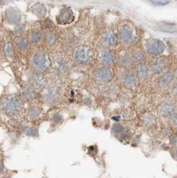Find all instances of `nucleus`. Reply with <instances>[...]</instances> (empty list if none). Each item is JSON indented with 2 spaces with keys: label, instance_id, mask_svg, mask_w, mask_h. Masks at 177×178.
Instances as JSON below:
<instances>
[{
  "label": "nucleus",
  "instance_id": "1",
  "mask_svg": "<svg viewBox=\"0 0 177 178\" xmlns=\"http://www.w3.org/2000/svg\"><path fill=\"white\" fill-rule=\"evenodd\" d=\"M1 107L3 112L8 116H14L21 110V102L16 96L9 95L1 102Z\"/></svg>",
  "mask_w": 177,
  "mask_h": 178
},
{
  "label": "nucleus",
  "instance_id": "2",
  "mask_svg": "<svg viewBox=\"0 0 177 178\" xmlns=\"http://www.w3.org/2000/svg\"><path fill=\"white\" fill-rule=\"evenodd\" d=\"M33 66L39 72H45L49 66V61L45 53L37 52L33 56Z\"/></svg>",
  "mask_w": 177,
  "mask_h": 178
},
{
  "label": "nucleus",
  "instance_id": "3",
  "mask_svg": "<svg viewBox=\"0 0 177 178\" xmlns=\"http://www.w3.org/2000/svg\"><path fill=\"white\" fill-rule=\"evenodd\" d=\"M91 49L85 45L78 47L75 50L73 57L75 61L79 64H87L91 60Z\"/></svg>",
  "mask_w": 177,
  "mask_h": 178
},
{
  "label": "nucleus",
  "instance_id": "4",
  "mask_svg": "<svg viewBox=\"0 0 177 178\" xmlns=\"http://www.w3.org/2000/svg\"><path fill=\"white\" fill-rule=\"evenodd\" d=\"M42 97L47 103H55L60 97V90L57 87H47L42 92Z\"/></svg>",
  "mask_w": 177,
  "mask_h": 178
},
{
  "label": "nucleus",
  "instance_id": "5",
  "mask_svg": "<svg viewBox=\"0 0 177 178\" xmlns=\"http://www.w3.org/2000/svg\"><path fill=\"white\" fill-rule=\"evenodd\" d=\"M165 49V45L163 41L157 39H153L147 43V50L151 55H160Z\"/></svg>",
  "mask_w": 177,
  "mask_h": 178
},
{
  "label": "nucleus",
  "instance_id": "6",
  "mask_svg": "<svg viewBox=\"0 0 177 178\" xmlns=\"http://www.w3.org/2000/svg\"><path fill=\"white\" fill-rule=\"evenodd\" d=\"M119 37L123 43L130 44L135 41L136 37L131 29L128 26H123L119 30Z\"/></svg>",
  "mask_w": 177,
  "mask_h": 178
},
{
  "label": "nucleus",
  "instance_id": "7",
  "mask_svg": "<svg viewBox=\"0 0 177 178\" xmlns=\"http://www.w3.org/2000/svg\"><path fill=\"white\" fill-rule=\"evenodd\" d=\"M94 78L99 82L105 83L111 80L113 77L112 71L106 68L97 69L94 72Z\"/></svg>",
  "mask_w": 177,
  "mask_h": 178
},
{
  "label": "nucleus",
  "instance_id": "8",
  "mask_svg": "<svg viewBox=\"0 0 177 178\" xmlns=\"http://www.w3.org/2000/svg\"><path fill=\"white\" fill-rule=\"evenodd\" d=\"M74 16L72 10L69 7H64L61 10L59 14H58L57 21L60 24H67L72 22Z\"/></svg>",
  "mask_w": 177,
  "mask_h": 178
},
{
  "label": "nucleus",
  "instance_id": "9",
  "mask_svg": "<svg viewBox=\"0 0 177 178\" xmlns=\"http://www.w3.org/2000/svg\"><path fill=\"white\" fill-rule=\"evenodd\" d=\"M5 18L10 24H16L20 22L22 14L18 9L16 7H9L5 12Z\"/></svg>",
  "mask_w": 177,
  "mask_h": 178
},
{
  "label": "nucleus",
  "instance_id": "10",
  "mask_svg": "<svg viewBox=\"0 0 177 178\" xmlns=\"http://www.w3.org/2000/svg\"><path fill=\"white\" fill-rule=\"evenodd\" d=\"M150 66L152 71L155 74H161L165 70L167 66L166 62L163 59L157 58L154 59L151 62Z\"/></svg>",
  "mask_w": 177,
  "mask_h": 178
},
{
  "label": "nucleus",
  "instance_id": "11",
  "mask_svg": "<svg viewBox=\"0 0 177 178\" xmlns=\"http://www.w3.org/2000/svg\"><path fill=\"white\" fill-rule=\"evenodd\" d=\"M136 74L132 71H126L121 75V81L126 86H132L136 83Z\"/></svg>",
  "mask_w": 177,
  "mask_h": 178
},
{
  "label": "nucleus",
  "instance_id": "12",
  "mask_svg": "<svg viewBox=\"0 0 177 178\" xmlns=\"http://www.w3.org/2000/svg\"><path fill=\"white\" fill-rule=\"evenodd\" d=\"M174 106L170 102H165L160 108V114L164 118H169L174 114Z\"/></svg>",
  "mask_w": 177,
  "mask_h": 178
},
{
  "label": "nucleus",
  "instance_id": "13",
  "mask_svg": "<svg viewBox=\"0 0 177 178\" xmlns=\"http://www.w3.org/2000/svg\"><path fill=\"white\" fill-rule=\"evenodd\" d=\"M31 12L39 18H43L46 15V8L43 4L37 3L31 7Z\"/></svg>",
  "mask_w": 177,
  "mask_h": 178
},
{
  "label": "nucleus",
  "instance_id": "14",
  "mask_svg": "<svg viewBox=\"0 0 177 178\" xmlns=\"http://www.w3.org/2000/svg\"><path fill=\"white\" fill-rule=\"evenodd\" d=\"M103 40L105 43L108 45H115L117 43V39L115 33L111 31H105L103 35Z\"/></svg>",
  "mask_w": 177,
  "mask_h": 178
},
{
  "label": "nucleus",
  "instance_id": "15",
  "mask_svg": "<svg viewBox=\"0 0 177 178\" xmlns=\"http://www.w3.org/2000/svg\"><path fill=\"white\" fill-rule=\"evenodd\" d=\"M101 62L105 65H111L114 62V56L112 52L108 49L103 50L101 56Z\"/></svg>",
  "mask_w": 177,
  "mask_h": 178
},
{
  "label": "nucleus",
  "instance_id": "16",
  "mask_svg": "<svg viewBox=\"0 0 177 178\" xmlns=\"http://www.w3.org/2000/svg\"><path fill=\"white\" fill-rule=\"evenodd\" d=\"M173 74L172 73H167V74L163 75L161 76V78L159 79V85L161 87H165L168 85V84L172 81L173 78Z\"/></svg>",
  "mask_w": 177,
  "mask_h": 178
},
{
  "label": "nucleus",
  "instance_id": "17",
  "mask_svg": "<svg viewBox=\"0 0 177 178\" xmlns=\"http://www.w3.org/2000/svg\"><path fill=\"white\" fill-rule=\"evenodd\" d=\"M22 94L25 99L32 100L35 97V89L33 86L27 85L25 86L22 91Z\"/></svg>",
  "mask_w": 177,
  "mask_h": 178
},
{
  "label": "nucleus",
  "instance_id": "18",
  "mask_svg": "<svg viewBox=\"0 0 177 178\" xmlns=\"http://www.w3.org/2000/svg\"><path fill=\"white\" fill-rule=\"evenodd\" d=\"M136 75L141 80H145L147 77V70L144 65L140 64L136 68Z\"/></svg>",
  "mask_w": 177,
  "mask_h": 178
},
{
  "label": "nucleus",
  "instance_id": "19",
  "mask_svg": "<svg viewBox=\"0 0 177 178\" xmlns=\"http://www.w3.org/2000/svg\"><path fill=\"white\" fill-rule=\"evenodd\" d=\"M119 64L123 67H129L132 65V60L127 55H124L120 58Z\"/></svg>",
  "mask_w": 177,
  "mask_h": 178
},
{
  "label": "nucleus",
  "instance_id": "20",
  "mask_svg": "<svg viewBox=\"0 0 177 178\" xmlns=\"http://www.w3.org/2000/svg\"><path fill=\"white\" fill-rule=\"evenodd\" d=\"M32 81L37 87H41L45 83V80L43 77L39 75H34L32 77Z\"/></svg>",
  "mask_w": 177,
  "mask_h": 178
},
{
  "label": "nucleus",
  "instance_id": "21",
  "mask_svg": "<svg viewBox=\"0 0 177 178\" xmlns=\"http://www.w3.org/2000/svg\"><path fill=\"white\" fill-rule=\"evenodd\" d=\"M4 52H5V55L8 57H12L14 55V47L11 43H7L4 46Z\"/></svg>",
  "mask_w": 177,
  "mask_h": 178
},
{
  "label": "nucleus",
  "instance_id": "22",
  "mask_svg": "<svg viewBox=\"0 0 177 178\" xmlns=\"http://www.w3.org/2000/svg\"><path fill=\"white\" fill-rule=\"evenodd\" d=\"M42 33L40 31H35L31 33V40L33 43H37L41 40L42 37Z\"/></svg>",
  "mask_w": 177,
  "mask_h": 178
},
{
  "label": "nucleus",
  "instance_id": "23",
  "mask_svg": "<svg viewBox=\"0 0 177 178\" xmlns=\"http://www.w3.org/2000/svg\"><path fill=\"white\" fill-rule=\"evenodd\" d=\"M46 41L47 44L50 46L54 45V43H55V36L51 31H49L46 34Z\"/></svg>",
  "mask_w": 177,
  "mask_h": 178
},
{
  "label": "nucleus",
  "instance_id": "24",
  "mask_svg": "<svg viewBox=\"0 0 177 178\" xmlns=\"http://www.w3.org/2000/svg\"><path fill=\"white\" fill-rule=\"evenodd\" d=\"M27 45H28V41H27V39L24 38H22L18 39L16 42V46L19 49L23 50L25 49V48H27Z\"/></svg>",
  "mask_w": 177,
  "mask_h": 178
},
{
  "label": "nucleus",
  "instance_id": "25",
  "mask_svg": "<svg viewBox=\"0 0 177 178\" xmlns=\"http://www.w3.org/2000/svg\"><path fill=\"white\" fill-rule=\"evenodd\" d=\"M133 58L134 59L138 61V62H143V61H144L145 60V58H146V56H145V53H143L142 51H137L136 52H134L133 54Z\"/></svg>",
  "mask_w": 177,
  "mask_h": 178
},
{
  "label": "nucleus",
  "instance_id": "26",
  "mask_svg": "<svg viewBox=\"0 0 177 178\" xmlns=\"http://www.w3.org/2000/svg\"><path fill=\"white\" fill-rule=\"evenodd\" d=\"M24 132L25 134H27V135H30V136H35L36 135V130L34 128H33V127H26L24 128Z\"/></svg>",
  "mask_w": 177,
  "mask_h": 178
},
{
  "label": "nucleus",
  "instance_id": "27",
  "mask_svg": "<svg viewBox=\"0 0 177 178\" xmlns=\"http://www.w3.org/2000/svg\"><path fill=\"white\" fill-rule=\"evenodd\" d=\"M40 113H41V110L39 108H33L29 112V115L32 118H36V117L39 116Z\"/></svg>",
  "mask_w": 177,
  "mask_h": 178
},
{
  "label": "nucleus",
  "instance_id": "28",
  "mask_svg": "<svg viewBox=\"0 0 177 178\" xmlns=\"http://www.w3.org/2000/svg\"><path fill=\"white\" fill-rule=\"evenodd\" d=\"M145 122L147 125H152L154 123V119L151 116H146L145 119Z\"/></svg>",
  "mask_w": 177,
  "mask_h": 178
},
{
  "label": "nucleus",
  "instance_id": "29",
  "mask_svg": "<svg viewBox=\"0 0 177 178\" xmlns=\"http://www.w3.org/2000/svg\"><path fill=\"white\" fill-rule=\"evenodd\" d=\"M170 91L174 95H177V83H174L170 87Z\"/></svg>",
  "mask_w": 177,
  "mask_h": 178
},
{
  "label": "nucleus",
  "instance_id": "30",
  "mask_svg": "<svg viewBox=\"0 0 177 178\" xmlns=\"http://www.w3.org/2000/svg\"><path fill=\"white\" fill-rule=\"evenodd\" d=\"M152 3H153L155 5H167L168 3H169V1H152Z\"/></svg>",
  "mask_w": 177,
  "mask_h": 178
},
{
  "label": "nucleus",
  "instance_id": "31",
  "mask_svg": "<svg viewBox=\"0 0 177 178\" xmlns=\"http://www.w3.org/2000/svg\"><path fill=\"white\" fill-rule=\"evenodd\" d=\"M122 129H123V127L120 125H116L113 127L114 131H115V132H120V131L122 130Z\"/></svg>",
  "mask_w": 177,
  "mask_h": 178
},
{
  "label": "nucleus",
  "instance_id": "32",
  "mask_svg": "<svg viewBox=\"0 0 177 178\" xmlns=\"http://www.w3.org/2000/svg\"><path fill=\"white\" fill-rule=\"evenodd\" d=\"M61 119H62L61 116H60L59 115H58V114L55 115V116L54 118H53V120L55 121L56 122H59V121H60L61 120Z\"/></svg>",
  "mask_w": 177,
  "mask_h": 178
},
{
  "label": "nucleus",
  "instance_id": "33",
  "mask_svg": "<svg viewBox=\"0 0 177 178\" xmlns=\"http://www.w3.org/2000/svg\"><path fill=\"white\" fill-rule=\"evenodd\" d=\"M173 123L174 125H175V127H177V113L174 114V116L173 117Z\"/></svg>",
  "mask_w": 177,
  "mask_h": 178
},
{
  "label": "nucleus",
  "instance_id": "34",
  "mask_svg": "<svg viewBox=\"0 0 177 178\" xmlns=\"http://www.w3.org/2000/svg\"><path fill=\"white\" fill-rule=\"evenodd\" d=\"M24 30V27L22 26V25H20V26H18V32H22Z\"/></svg>",
  "mask_w": 177,
  "mask_h": 178
},
{
  "label": "nucleus",
  "instance_id": "35",
  "mask_svg": "<svg viewBox=\"0 0 177 178\" xmlns=\"http://www.w3.org/2000/svg\"><path fill=\"white\" fill-rule=\"evenodd\" d=\"M174 156H175L177 158V149L175 151H174Z\"/></svg>",
  "mask_w": 177,
  "mask_h": 178
},
{
  "label": "nucleus",
  "instance_id": "36",
  "mask_svg": "<svg viewBox=\"0 0 177 178\" xmlns=\"http://www.w3.org/2000/svg\"><path fill=\"white\" fill-rule=\"evenodd\" d=\"M174 75H175V77H176V78L177 79V69H176V70L175 71V72H174Z\"/></svg>",
  "mask_w": 177,
  "mask_h": 178
},
{
  "label": "nucleus",
  "instance_id": "37",
  "mask_svg": "<svg viewBox=\"0 0 177 178\" xmlns=\"http://www.w3.org/2000/svg\"></svg>",
  "mask_w": 177,
  "mask_h": 178
}]
</instances>
